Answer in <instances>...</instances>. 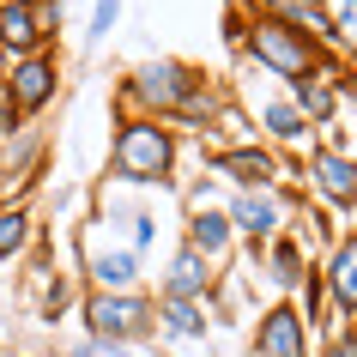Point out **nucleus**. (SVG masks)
I'll return each mask as SVG.
<instances>
[{
  "instance_id": "a211bd4d",
  "label": "nucleus",
  "mask_w": 357,
  "mask_h": 357,
  "mask_svg": "<svg viewBox=\"0 0 357 357\" xmlns=\"http://www.w3.org/2000/svg\"><path fill=\"white\" fill-rule=\"evenodd\" d=\"M24 248H31V212L0 206V261H19Z\"/></svg>"
},
{
  "instance_id": "f8f14e48",
  "label": "nucleus",
  "mask_w": 357,
  "mask_h": 357,
  "mask_svg": "<svg viewBox=\"0 0 357 357\" xmlns=\"http://www.w3.org/2000/svg\"><path fill=\"white\" fill-rule=\"evenodd\" d=\"M206 284H212V261L200 255V248H176V261H169V273H164V297H206Z\"/></svg>"
},
{
  "instance_id": "c756f323",
  "label": "nucleus",
  "mask_w": 357,
  "mask_h": 357,
  "mask_svg": "<svg viewBox=\"0 0 357 357\" xmlns=\"http://www.w3.org/2000/svg\"><path fill=\"white\" fill-rule=\"evenodd\" d=\"M351 243H357V230H351Z\"/></svg>"
},
{
  "instance_id": "4468645a",
  "label": "nucleus",
  "mask_w": 357,
  "mask_h": 357,
  "mask_svg": "<svg viewBox=\"0 0 357 357\" xmlns=\"http://www.w3.org/2000/svg\"><path fill=\"white\" fill-rule=\"evenodd\" d=\"M230 236H236V230H230V212H218V206H194L188 212V248H200L206 261L225 255Z\"/></svg>"
},
{
  "instance_id": "1a4fd4ad",
  "label": "nucleus",
  "mask_w": 357,
  "mask_h": 357,
  "mask_svg": "<svg viewBox=\"0 0 357 357\" xmlns=\"http://www.w3.org/2000/svg\"><path fill=\"white\" fill-rule=\"evenodd\" d=\"M303 339H309L303 315L291 303H279V309H266L261 327H255V357H303Z\"/></svg>"
},
{
  "instance_id": "f257e3e1",
  "label": "nucleus",
  "mask_w": 357,
  "mask_h": 357,
  "mask_svg": "<svg viewBox=\"0 0 357 357\" xmlns=\"http://www.w3.org/2000/svg\"><path fill=\"white\" fill-rule=\"evenodd\" d=\"M109 169L133 188L146 182H169L176 169V128L158 121V115H121V128L109 139Z\"/></svg>"
},
{
  "instance_id": "bb28decb",
  "label": "nucleus",
  "mask_w": 357,
  "mask_h": 357,
  "mask_svg": "<svg viewBox=\"0 0 357 357\" xmlns=\"http://www.w3.org/2000/svg\"><path fill=\"white\" fill-rule=\"evenodd\" d=\"M109 351H115V345H103V339H85V345H73L67 357H109Z\"/></svg>"
},
{
  "instance_id": "423d86ee",
  "label": "nucleus",
  "mask_w": 357,
  "mask_h": 357,
  "mask_svg": "<svg viewBox=\"0 0 357 357\" xmlns=\"http://www.w3.org/2000/svg\"><path fill=\"white\" fill-rule=\"evenodd\" d=\"M230 230L248 236L255 255H261V248L284 230V200H279V194H236V206H230Z\"/></svg>"
},
{
  "instance_id": "6e6552de",
  "label": "nucleus",
  "mask_w": 357,
  "mask_h": 357,
  "mask_svg": "<svg viewBox=\"0 0 357 357\" xmlns=\"http://www.w3.org/2000/svg\"><path fill=\"white\" fill-rule=\"evenodd\" d=\"M49 43V19H43L37 0H19V6H0V55H37Z\"/></svg>"
},
{
  "instance_id": "412c9836",
  "label": "nucleus",
  "mask_w": 357,
  "mask_h": 357,
  "mask_svg": "<svg viewBox=\"0 0 357 357\" xmlns=\"http://www.w3.org/2000/svg\"><path fill=\"white\" fill-rule=\"evenodd\" d=\"M212 115H218V91H212L206 79H200V85L188 91V103H182V109L169 115V128H206Z\"/></svg>"
},
{
  "instance_id": "5701e85b",
  "label": "nucleus",
  "mask_w": 357,
  "mask_h": 357,
  "mask_svg": "<svg viewBox=\"0 0 357 357\" xmlns=\"http://www.w3.org/2000/svg\"><path fill=\"white\" fill-rule=\"evenodd\" d=\"M115 19H121V0H97L91 6V37H109Z\"/></svg>"
},
{
  "instance_id": "f3484780",
  "label": "nucleus",
  "mask_w": 357,
  "mask_h": 357,
  "mask_svg": "<svg viewBox=\"0 0 357 357\" xmlns=\"http://www.w3.org/2000/svg\"><path fill=\"white\" fill-rule=\"evenodd\" d=\"M266 266H273L279 284H303V273H309V266H303V243L297 236H273V243H266Z\"/></svg>"
},
{
  "instance_id": "393cba45",
  "label": "nucleus",
  "mask_w": 357,
  "mask_h": 357,
  "mask_svg": "<svg viewBox=\"0 0 357 357\" xmlns=\"http://www.w3.org/2000/svg\"><path fill=\"white\" fill-rule=\"evenodd\" d=\"M321 357H357V327H345V333H333Z\"/></svg>"
},
{
  "instance_id": "9b49d317",
  "label": "nucleus",
  "mask_w": 357,
  "mask_h": 357,
  "mask_svg": "<svg viewBox=\"0 0 357 357\" xmlns=\"http://www.w3.org/2000/svg\"><path fill=\"white\" fill-rule=\"evenodd\" d=\"M321 284H327V303L339 315H357V243H339L321 266Z\"/></svg>"
},
{
  "instance_id": "b1692460",
  "label": "nucleus",
  "mask_w": 357,
  "mask_h": 357,
  "mask_svg": "<svg viewBox=\"0 0 357 357\" xmlns=\"http://www.w3.org/2000/svg\"><path fill=\"white\" fill-rule=\"evenodd\" d=\"M67 303H73V291H67L61 279H49V303H43V321H61V315H67Z\"/></svg>"
},
{
  "instance_id": "cd10ccee",
  "label": "nucleus",
  "mask_w": 357,
  "mask_h": 357,
  "mask_svg": "<svg viewBox=\"0 0 357 357\" xmlns=\"http://www.w3.org/2000/svg\"><path fill=\"white\" fill-rule=\"evenodd\" d=\"M109 357H133V351H109Z\"/></svg>"
},
{
  "instance_id": "7c9ffc66",
  "label": "nucleus",
  "mask_w": 357,
  "mask_h": 357,
  "mask_svg": "<svg viewBox=\"0 0 357 357\" xmlns=\"http://www.w3.org/2000/svg\"><path fill=\"white\" fill-rule=\"evenodd\" d=\"M0 357H6V351H0Z\"/></svg>"
},
{
  "instance_id": "4be33fe9",
  "label": "nucleus",
  "mask_w": 357,
  "mask_h": 357,
  "mask_svg": "<svg viewBox=\"0 0 357 357\" xmlns=\"http://www.w3.org/2000/svg\"><path fill=\"white\" fill-rule=\"evenodd\" d=\"M303 327H327V284H321V273H303Z\"/></svg>"
},
{
  "instance_id": "ddd939ff",
  "label": "nucleus",
  "mask_w": 357,
  "mask_h": 357,
  "mask_svg": "<svg viewBox=\"0 0 357 357\" xmlns=\"http://www.w3.org/2000/svg\"><path fill=\"white\" fill-rule=\"evenodd\" d=\"M206 303H194V297H164L158 303V333L164 339H206Z\"/></svg>"
},
{
  "instance_id": "7ed1b4c3",
  "label": "nucleus",
  "mask_w": 357,
  "mask_h": 357,
  "mask_svg": "<svg viewBox=\"0 0 357 357\" xmlns=\"http://www.w3.org/2000/svg\"><path fill=\"white\" fill-rule=\"evenodd\" d=\"M243 43L255 49V61H261L266 73H279V79H291L297 85L303 73H315V37H303V31H291V24H279V19H266V13H255L248 19V31H243Z\"/></svg>"
},
{
  "instance_id": "20e7f679",
  "label": "nucleus",
  "mask_w": 357,
  "mask_h": 357,
  "mask_svg": "<svg viewBox=\"0 0 357 357\" xmlns=\"http://www.w3.org/2000/svg\"><path fill=\"white\" fill-rule=\"evenodd\" d=\"M194 85H200V73H194V67H182V61H146V67H133V73H128L121 97H128V103H139L146 115H158V121H169V115L188 103Z\"/></svg>"
},
{
  "instance_id": "9d476101",
  "label": "nucleus",
  "mask_w": 357,
  "mask_h": 357,
  "mask_svg": "<svg viewBox=\"0 0 357 357\" xmlns=\"http://www.w3.org/2000/svg\"><path fill=\"white\" fill-rule=\"evenodd\" d=\"M309 176H315V188H321L327 206H345V212L357 206V158H345V151L327 146V151L309 158Z\"/></svg>"
},
{
  "instance_id": "2eb2a0df",
  "label": "nucleus",
  "mask_w": 357,
  "mask_h": 357,
  "mask_svg": "<svg viewBox=\"0 0 357 357\" xmlns=\"http://www.w3.org/2000/svg\"><path fill=\"white\" fill-rule=\"evenodd\" d=\"M133 279H139V255L133 248H103V255H91V284L97 291H133Z\"/></svg>"
},
{
  "instance_id": "39448f33",
  "label": "nucleus",
  "mask_w": 357,
  "mask_h": 357,
  "mask_svg": "<svg viewBox=\"0 0 357 357\" xmlns=\"http://www.w3.org/2000/svg\"><path fill=\"white\" fill-rule=\"evenodd\" d=\"M6 103L19 109V121L24 115H37V109H49L55 103V91H61V67H55V55L49 49H37V55H19L13 67H6Z\"/></svg>"
},
{
  "instance_id": "0eeeda50",
  "label": "nucleus",
  "mask_w": 357,
  "mask_h": 357,
  "mask_svg": "<svg viewBox=\"0 0 357 357\" xmlns=\"http://www.w3.org/2000/svg\"><path fill=\"white\" fill-rule=\"evenodd\" d=\"M212 169L218 176H230L243 194H273V182H279V158L261 146H236V151H218L212 158Z\"/></svg>"
},
{
  "instance_id": "aec40b11",
  "label": "nucleus",
  "mask_w": 357,
  "mask_h": 357,
  "mask_svg": "<svg viewBox=\"0 0 357 357\" xmlns=\"http://www.w3.org/2000/svg\"><path fill=\"white\" fill-rule=\"evenodd\" d=\"M261 121H266V133H273V139H284V146H291V139H303V128H309L291 97H273V103L261 109Z\"/></svg>"
},
{
  "instance_id": "6ab92c4d",
  "label": "nucleus",
  "mask_w": 357,
  "mask_h": 357,
  "mask_svg": "<svg viewBox=\"0 0 357 357\" xmlns=\"http://www.w3.org/2000/svg\"><path fill=\"white\" fill-rule=\"evenodd\" d=\"M321 13H327V37L345 55H357V0H321Z\"/></svg>"
},
{
  "instance_id": "c85d7f7f",
  "label": "nucleus",
  "mask_w": 357,
  "mask_h": 357,
  "mask_svg": "<svg viewBox=\"0 0 357 357\" xmlns=\"http://www.w3.org/2000/svg\"><path fill=\"white\" fill-rule=\"evenodd\" d=\"M0 6H19V0H0Z\"/></svg>"
},
{
  "instance_id": "dca6fc26",
  "label": "nucleus",
  "mask_w": 357,
  "mask_h": 357,
  "mask_svg": "<svg viewBox=\"0 0 357 357\" xmlns=\"http://www.w3.org/2000/svg\"><path fill=\"white\" fill-rule=\"evenodd\" d=\"M291 103L303 109V121H327V115L339 109V85L321 73H303L297 85H291Z\"/></svg>"
},
{
  "instance_id": "f03ea898",
  "label": "nucleus",
  "mask_w": 357,
  "mask_h": 357,
  "mask_svg": "<svg viewBox=\"0 0 357 357\" xmlns=\"http://www.w3.org/2000/svg\"><path fill=\"white\" fill-rule=\"evenodd\" d=\"M85 327H91V339L128 351V345L158 333V303H146L139 291H91L85 297Z\"/></svg>"
},
{
  "instance_id": "a878e982",
  "label": "nucleus",
  "mask_w": 357,
  "mask_h": 357,
  "mask_svg": "<svg viewBox=\"0 0 357 357\" xmlns=\"http://www.w3.org/2000/svg\"><path fill=\"white\" fill-rule=\"evenodd\" d=\"M151 236H158V218H151V212H139V218H133V255H139Z\"/></svg>"
}]
</instances>
